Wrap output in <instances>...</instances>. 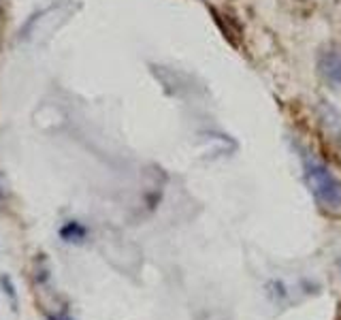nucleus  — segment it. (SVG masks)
<instances>
[{
  "instance_id": "f257e3e1",
  "label": "nucleus",
  "mask_w": 341,
  "mask_h": 320,
  "mask_svg": "<svg viewBox=\"0 0 341 320\" xmlns=\"http://www.w3.org/2000/svg\"><path fill=\"white\" fill-rule=\"evenodd\" d=\"M301 164H303V177L313 198L320 207L329 211H341V179L333 173V169L320 156H316L305 145H297Z\"/></svg>"
},
{
  "instance_id": "f03ea898",
  "label": "nucleus",
  "mask_w": 341,
  "mask_h": 320,
  "mask_svg": "<svg viewBox=\"0 0 341 320\" xmlns=\"http://www.w3.org/2000/svg\"><path fill=\"white\" fill-rule=\"evenodd\" d=\"M318 73L331 88L341 90V51L331 47L318 54Z\"/></svg>"
},
{
  "instance_id": "7ed1b4c3",
  "label": "nucleus",
  "mask_w": 341,
  "mask_h": 320,
  "mask_svg": "<svg viewBox=\"0 0 341 320\" xmlns=\"http://www.w3.org/2000/svg\"><path fill=\"white\" fill-rule=\"evenodd\" d=\"M339 269H341V256H339Z\"/></svg>"
}]
</instances>
